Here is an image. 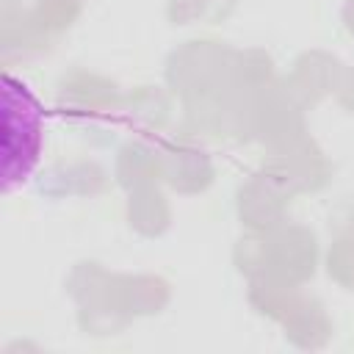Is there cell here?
<instances>
[{
	"instance_id": "cell-1",
	"label": "cell",
	"mask_w": 354,
	"mask_h": 354,
	"mask_svg": "<svg viewBox=\"0 0 354 354\" xmlns=\"http://www.w3.org/2000/svg\"><path fill=\"white\" fill-rule=\"evenodd\" d=\"M3 102H6V160H3V191L25 185L33 174L41 152L44 136V111L33 91L19 83L14 75L3 77Z\"/></svg>"
}]
</instances>
